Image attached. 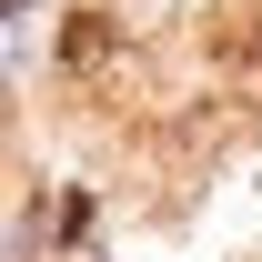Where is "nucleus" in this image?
<instances>
[{
  "label": "nucleus",
  "mask_w": 262,
  "mask_h": 262,
  "mask_svg": "<svg viewBox=\"0 0 262 262\" xmlns=\"http://www.w3.org/2000/svg\"><path fill=\"white\" fill-rule=\"evenodd\" d=\"M61 61L71 71H101V61H111V20H101V10H71V20H61Z\"/></svg>",
  "instance_id": "nucleus-1"
}]
</instances>
